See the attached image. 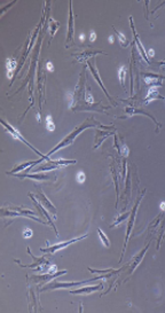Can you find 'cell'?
Wrapping results in <instances>:
<instances>
[{"mask_svg": "<svg viewBox=\"0 0 165 313\" xmlns=\"http://www.w3.org/2000/svg\"><path fill=\"white\" fill-rule=\"evenodd\" d=\"M94 125H100V124H99L98 122L94 121L93 118H88V119H86V121L84 122V123H82V125H79L78 127H76L75 130H74V131H72V132L70 133V134H69V136H65V138H64V139L62 140V141H61V142L59 143L57 146H55V148H53L52 150L49 151V153H48V154H47V155H46V156H47V157H48V159H49V156H51V155H52V154H54L55 151L60 150V149H62V148H65V147H67V146H69V145H71L72 141H74V140H75L76 138H77V136H78L79 133L82 132L84 130H86L87 127L94 126Z\"/></svg>", "mask_w": 165, "mask_h": 313, "instance_id": "obj_1", "label": "cell"}, {"mask_svg": "<svg viewBox=\"0 0 165 313\" xmlns=\"http://www.w3.org/2000/svg\"><path fill=\"white\" fill-rule=\"evenodd\" d=\"M118 271H115V272H111L110 274H102L100 276H95L93 279H90V280H86V281H79V282H54V283H51L48 286L44 287L41 290L45 291V290H52V289H61V288H69V287H72V286H80V284H84V283H88V282H92V281H95V280L98 279H102V278H108V276H111L113 273H117Z\"/></svg>", "mask_w": 165, "mask_h": 313, "instance_id": "obj_2", "label": "cell"}, {"mask_svg": "<svg viewBox=\"0 0 165 313\" xmlns=\"http://www.w3.org/2000/svg\"><path fill=\"white\" fill-rule=\"evenodd\" d=\"M6 209H9V211H6L2 209V216L6 217V216H23V217H29L30 219H33L36 221H39L41 224H46L45 221H42L41 219H39L38 217H34L36 212L31 211V210H28V209H24V208H19V207H4Z\"/></svg>", "mask_w": 165, "mask_h": 313, "instance_id": "obj_3", "label": "cell"}, {"mask_svg": "<svg viewBox=\"0 0 165 313\" xmlns=\"http://www.w3.org/2000/svg\"><path fill=\"white\" fill-rule=\"evenodd\" d=\"M1 124H2V125H4V126H5V127L7 128L8 132L11 133V136H14L15 139L20 140V141H22L23 143H25L26 146H29V148H31V149H32V150H33L37 155H39L40 157H42V159H49L48 157H47V156H45V155H42V154H41V153H40V151H38L37 149H36V148H33V146H31L30 143L28 142V141H26V140L24 139V138H23L22 136H21V133H20L19 131H17V130H15V128L13 127V126H11V125H9V124H7V123H6V122H5V121H2V119H1Z\"/></svg>", "mask_w": 165, "mask_h": 313, "instance_id": "obj_4", "label": "cell"}, {"mask_svg": "<svg viewBox=\"0 0 165 313\" xmlns=\"http://www.w3.org/2000/svg\"><path fill=\"white\" fill-rule=\"evenodd\" d=\"M145 193H146V190H143L142 194L140 195V197L136 200V203H135V205L133 207V209H132V211H131V215H130L131 216V218H130V221H128V225H127V232H126V238H125V243H124V249H123L122 256L124 255V251L126 249V245H127V242H128V236H130V233H131L132 228H133V225H134V219H135V215H136V210H138V207H139L140 202L142 200Z\"/></svg>", "mask_w": 165, "mask_h": 313, "instance_id": "obj_5", "label": "cell"}, {"mask_svg": "<svg viewBox=\"0 0 165 313\" xmlns=\"http://www.w3.org/2000/svg\"><path fill=\"white\" fill-rule=\"evenodd\" d=\"M87 238V234L85 235H82V236H79V238H76V239H72V240H69V241H65V242H60V243H57V244H54L52 247H48V248H46V249H40L41 251H44V253H54L59 251L61 249H65L67 247H69L70 244L72 243H75V242L79 241V240H82V239Z\"/></svg>", "mask_w": 165, "mask_h": 313, "instance_id": "obj_6", "label": "cell"}, {"mask_svg": "<svg viewBox=\"0 0 165 313\" xmlns=\"http://www.w3.org/2000/svg\"><path fill=\"white\" fill-rule=\"evenodd\" d=\"M36 197L38 199L39 203H41V205L45 208V209H47L48 211L52 212L53 215H56V209H55V207H54V205L51 203V201H49L48 199L45 196V194L42 193V190H41L40 188L37 189V194H36Z\"/></svg>", "mask_w": 165, "mask_h": 313, "instance_id": "obj_7", "label": "cell"}, {"mask_svg": "<svg viewBox=\"0 0 165 313\" xmlns=\"http://www.w3.org/2000/svg\"><path fill=\"white\" fill-rule=\"evenodd\" d=\"M67 271H61V272H56V273H54V274H45V275H32V280H33L34 282H39V283H42V284H45L47 283L48 281L51 280L55 279L57 276L62 275V274H65Z\"/></svg>", "mask_w": 165, "mask_h": 313, "instance_id": "obj_8", "label": "cell"}, {"mask_svg": "<svg viewBox=\"0 0 165 313\" xmlns=\"http://www.w3.org/2000/svg\"><path fill=\"white\" fill-rule=\"evenodd\" d=\"M69 7H70V11H69V30H68V38H67V45L69 46L70 42H72V39H74V13H72V2L70 1L69 2Z\"/></svg>", "mask_w": 165, "mask_h": 313, "instance_id": "obj_9", "label": "cell"}, {"mask_svg": "<svg viewBox=\"0 0 165 313\" xmlns=\"http://www.w3.org/2000/svg\"><path fill=\"white\" fill-rule=\"evenodd\" d=\"M29 197H31V200L33 201L34 205H36V207H37V209H38V210H40V211L42 212V213H44V215L46 216V218H47V223H48L49 225H51V226L53 227V230H55V233H56V235H59V233H57V230H56V227H55V225H54V223H53V221H52V219H51V217H49V215H48V213H47V209H45V208L42 207V205H40V204L38 203L37 201H36V197H34L33 195H32V194H31V193H29Z\"/></svg>", "mask_w": 165, "mask_h": 313, "instance_id": "obj_10", "label": "cell"}, {"mask_svg": "<svg viewBox=\"0 0 165 313\" xmlns=\"http://www.w3.org/2000/svg\"><path fill=\"white\" fill-rule=\"evenodd\" d=\"M14 176H15V177H17V178H21V179H25V178H29V179H33V180H39V181H41V180H51V179H52V177H51L49 174H47V173H41V174H36V173H34V174L15 173Z\"/></svg>", "mask_w": 165, "mask_h": 313, "instance_id": "obj_11", "label": "cell"}, {"mask_svg": "<svg viewBox=\"0 0 165 313\" xmlns=\"http://www.w3.org/2000/svg\"><path fill=\"white\" fill-rule=\"evenodd\" d=\"M102 284H96V286H87L84 287V288H80V289H77V290H71L70 294L72 295H79V294H84V295H90L91 293H94V291H98L102 288Z\"/></svg>", "mask_w": 165, "mask_h": 313, "instance_id": "obj_12", "label": "cell"}, {"mask_svg": "<svg viewBox=\"0 0 165 313\" xmlns=\"http://www.w3.org/2000/svg\"><path fill=\"white\" fill-rule=\"evenodd\" d=\"M44 159H38V161H31V162H26V163H23V164H20L19 166H16L14 170H11V172H7V174H15V173H17L19 171L24 170V169H26V171H28L31 166L38 165V164H39L40 162H42Z\"/></svg>", "mask_w": 165, "mask_h": 313, "instance_id": "obj_13", "label": "cell"}, {"mask_svg": "<svg viewBox=\"0 0 165 313\" xmlns=\"http://www.w3.org/2000/svg\"><path fill=\"white\" fill-rule=\"evenodd\" d=\"M130 22H131L132 31H133V34H134L135 42H136V45H138V49H139V51H140V53H141V55H142V57H143V59H145V61H146V62H148V63H150V62H149V60H148V56H147L146 52H145V49H143V46H142V44H141V42H140V40H139V36H138V34H136V31H135L134 24H133V21H132V16H131V17H130Z\"/></svg>", "mask_w": 165, "mask_h": 313, "instance_id": "obj_14", "label": "cell"}, {"mask_svg": "<svg viewBox=\"0 0 165 313\" xmlns=\"http://www.w3.org/2000/svg\"><path fill=\"white\" fill-rule=\"evenodd\" d=\"M100 53H103V52H101V51H85V52H82V54H76L75 57L79 61V62H85V61H87V59H90L91 56H94V55L100 54Z\"/></svg>", "mask_w": 165, "mask_h": 313, "instance_id": "obj_15", "label": "cell"}, {"mask_svg": "<svg viewBox=\"0 0 165 313\" xmlns=\"http://www.w3.org/2000/svg\"><path fill=\"white\" fill-rule=\"evenodd\" d=\"M114 134V132H105V131H101V130H98L96 131V134H95V143H94V149H96V148L100 146L102 143V141L107 138V136H111Z\"/></svg>", "mask_w": 165, "mask_h": 313, "instance_id": "obj_16", "label": "cell"}, {"mask_svg": "<svg viewBox=\"0 0 165 313\" xmlns=\"http://www.w3.org/2000/svg\"><path fill=\"white\" fill-rule=\"evenodd\" d=\"M87 64H88V68L91 69V71H92V74H93V76L95 77V79L98 80V83H99V85L102 87V90H103V92H105V94L108 96V99L110 100V101L113 102V99L110 98L109 96V94H108V91L105 90V87L103 86V84H102V82H101V79H100V76H99V74H98V71H96V69H95V67H94V64H92V62H87Z\"/></svg>", "mask_w": 165, "mask_h": 313, "instance_id": "obj_17", "label": "cell"}, {"mask_svg": "<svg viewBox=\"0 0 165 313\" xmlns=\"http://www.w3.org/2000/svg\"><path fill=\"white\" fill-rule=\"evenodd\" d=\"M28 253L30 255L31 257H32V259L34 260L33 262V264H30V265H26V266H23V267H36V266H41V265H47L48 264V260H46L45 259V257H40V258H36V257L31 253V251H30V248H28Z\"/></svg>", "mask_w": 165, "mask_h": 313, "instance_id": "obj_18", "label": "cell"}, {"mask_svg": "<svg viewBox=\"0 0 165 313\" xmlns=\"http://www.w3.org/2000/svg\"><path fill=\"white\" fill-rule=\"evenodd\" d=\"M17 67V62H16L15 57H9L6 60V69H7V77L11 78L13 74H14V70Z\"/></svg>", "mask_w": 165, "mask_h": 313, "instance_id": "obj_19", "label": "cell"}, {"mask_svg": "<svg viewBox=\"0 0 165 313\" xmlns=\"http://www.w3.org/2000/svg\"><path fill=\"white\" fill-rule=\"evenodd\" d=\"M148 248H149V243H148V245H147L146 248H145V249H143L142 251L140 253L139 256H136V257H135V258H134V259H133V262H132V264H131V270L128 271V274H131L132 272H133V271H134V270H135V268H136V266H138V265L140 264V262L142 260V257L145 256V253H146V251H147V249H148Z\"/></svg>", "mask_w": 165, "mask_h": 313, "instance_id": "obj_20", "label": "cell"}, {"mask_svg": "<svg viewBox=\"0 0 165 313\" xmlns=\"http://www.w3.org/2000/svg\"><path fill=\"white\" fill-rule=\"evenodd\" d=\"M154 99H163L162 95L158 94V91L156 86H153L149 88V91H148V96H147V99L145 100V102L148 103V102L151 101V100H154Z\"/></svg>", "mask_w": 165, "mask_h": 313, "instance_id": "obj_21", "label": "cell"}, {"mask_svg": "<svg viewBox=\"0 0 165 313\" xmlns=\"http://www.w3.org/2000/svg\"><path fill=\"white\" fill-rule=\"evenodd\" d=\"M60 166L59 165H55V164H53V162L51 159H47V163L44 164V165H40L38 166L37 169H36V172L38 171H49V170H54V169H59Z\"/></svg>", "mask_w": 165, "mask_h": 313, "instance_id": "obj_22", "label": "cell"}, {"mask_svg": "<svg viewBox=\"0 0 165 313\" xmlns=\"http://www.w3.org/2000/svg\"><path fill=\"white\" fill-rule=\"evenodd\" d=\"M118 76H119V80L122 86L125 88V77H126V67L125 65H122L119 69H118Z\"/></svg>", "mask_w": 165, "mask_h": 313, "instance_id": "obj_23", "label": "cell"}, {"mask_svg": "<svg viewBox=\"0 0 165 313\" xmlns=\"http://www.w3.org/2000/svg\"><path fill=\"white\" fill-rule=\"evenodd\" d=\"M157 78H165V77H162V76H157L154 75V74H143V79L147 84H151L154 80H156Z\"/></svg>", "mask_w": 165, "mask_h": 313, "instance_id": "obj_24", "label": "cell"}, {"mask_svg": "<svg viewBox=\"0 0 165 313\" xmlns=\"http://www.w3.org/2000/svg\"><path fill=\"white\" fill-rule=\"evenodd\" d=\"M60 25V23L56 22V21H54L53 19L49 20V30H51V37H54V34L55 32L57 31V28Z\"/></svg>", "mask_w": 165, "mask_h": 313, "instance_id": "obj_25", "label": "cell"}, {"mask_svg": "<svg viewBox=\"0 0 165 313\" xmlns=\"http://www.w3.org/2000/svg\"><path fill=\"white\" fill-rule=\"evenodd\" d=\"M114 30H115L116 34H117V36H118V38H119L120 45L123 46V47H127L128 44H130V42H128L127 39H126V38H125V36H124L123 34H120V32H119V31H118V30H116L115 28H114Z\"/></svg>", "mask_w": 165, "mask_h": 313, "instance_id": "obj_26", "label": "cell"}, {"mask_svg": "<svg viewBox=\"0 0 165 313\" xmlns=\"http://www.w3.org/2000/svg\"><path fill=\"white\" fill-rule=\"evenodd\" d=\"M53 164H55V165H59V166H62V165H70V164H75L76 161H70V159H55V161H52Z\"/></svg>", "mask_w": 165, "mask_h": 313, "instance_id": "obj_27", "label": "cell"}, {"mask_svg": "<svg viewBox=\"0 0 165 313\" xmlns=\"http://www.w3.org/2000/svg\"><path fill=\"white\" fill-rule=\"evenodd\" d=\"M46 128H47L48 131H51V132H53V131L55 130V124H54L53 118L51 115H48V116L46 117Z\"/></svg>", "mask_w": 165, "mask_h": 313, "instance_id": "obj_28", "label": "cell"}, {"mask_svg": "<svg viewBox=\"0 0 165 313\" xmlns=\"http://www.w3.org/2000/svg\"><path fill=\"white\" fill-rule=\"evenodd\" d=\"M85 102H87L88 105H93L94 103V99L91 94V91H90V87L87 86L86 87V93H85Z\"/></svg>", "mask_w": 165, "mask_h": 313, "instance_id": "obj_29", "label": "cell"}, {"mask_svg": "<svg viewBox=\"0 0 165 313\" xmlns=\"http://www.w3.org/2000/svg\"><path fill=\"white\" fill-rule=\"evenodd\" d=\"M98 233H99V235H100V239H101V241L103 242V244H105V247H109V245H110V243H109V240H108V238H107V235H105V234L101 230V228H98Z\"/></svg>", "mask_w": 165, "mask_h": 313, "instance_id": "obj_30", "label": "cell"}, {"mask_svg": "<svg viewBox=\"0 0 165 313\" xmlns=\"http://www.w3.org/2000/svg\"><path fill=\"white\" fill-rule=\"evenodd\" d=\"M130 215H131V212H125V213H124V215L119 216V217H118V218L116 219V221H115V223H114L113 225H111V226H110V227H115V226H117V225H118V224H119V223H122V221H123L124 219H126V218H127V217H128V216H130Z\"/></svg>", "mask_w": 165, "mask_h": 313, "instance_id": "obj_31", "label": "cell"}, {"mask_svg": "<svg viewBox=\"0 0 165 313\" xmlns=\"http://www.w3.org/2000/svg\"><path fill=\"white\" fill-rule=\"evenodd\" d=\"M76 180L78 184H84V181L86 180V177H85V173L82 172V171H79L77 176H76Z\"/></svg>", "mask_w": 165, "mask_h": 313, "instance_id": "obj_32", "label": "cell"}, {"mask_svg": "<svg viewBox=\"0 0 165 313\" xmlns=\"http://www.w3.org/2000/svg\"><path fill=\"white\" fill-rule=\"evenodd\" d=\"M88 271L92 272V273H99V274H105V273H111V272H115V270H102V271H99V270H92V268L88 267Z\"/></svg>", "mask_w": 165, "mask_h": 313, "instance_id": "obj_33", "label": "cell"}, {"mask_svg": "<svg viewBox=\"0 0 165 313\" xmlns=\"http://www.w3.org/2000/svg\"><path fill=\"white\" fill-rule=\"evenodd\" d=\"M22 234H23V238L24 239H29L32 236V230H31V228H29V227H24Z\"/></svg>", "mask_w": 165, "mask_h": 313, "instance_id": "obj_34", "label": "cell"}, {"mask_svg": "<svg viewBox=\"0 0 165 313\" xmlns=\"http://www.w3.org/2000/svg\"><path fill=\"white\" fill-rule=\"evenodd\" d=\"M119 154L122 155L123 157H127V156H128V154H130V150H128V148H127V146H126V145H123V147L120 148Z\"/></svg>", "mask_w": 165, "mask_h": 313, "instance_id": "obj_35", "label": "cell"}, {"mask_svg": "<svg viewBox=\"0 0 165 313\" xmlns=\"http://www.w3.org/2000/svg\"><path fill=\"white\" fill-rule=\"evenodd\" d=\"M56 270H57L56 266H55V265H52V266H49V268L46 272H47L48 274H54V273H56Z\"/></svg>", "mask_w": 165, "mask_h": 313, "instance_id": "obj_36", "label": "cell"}, {"mask_svg": "<svg viewBox=\"0 0 165 313\" xmlns=\"http://www.w3.org/2000/svg\"><path fill=\"white\" fill-rule=\"evenodd\" d=\"M46 70H47V71H51V72L54 71V65H53L52 62H47V63H46Z\"/></svg>", "mask_w": 165, "mask_h": 313, "instance_id": "obj_37", "label": "cell"}, {"mask_svg": "<svg viewBox=\"0 0 165 313\" xmlns=\"http://www.w3.org/2000/svg\"><path fill=\"white\" fill-rule=\"evenodd\" d=\"M91 42H94L95 39H96V34H95V32L94 31H91Z\"/></svg>", "mask_w": 165, "mask_h": 313, "instance_id": "obj_38", "label": "cell"}, {"mask_svg": "<svg viewBox=\"0 0 165 313\" xmlns=\"http://www.w3.org/2000/svg\"><path fill=\"white\" fill-rule=\"evenodd\" d=\"M159 208H161L162 211H165V202H161V204H159Z\"/></svg>", "mask_w": 165, "mask_h": 313, "instance_id": "obj_39", "label": "cell"}, {"mask_svg": "<svg viewBox=\"0 0 165 313\" xmlns=\"http://www.w3.org/2000/svg\"><path fill=\"white\" fill-rule=\"evenodd\" d=\"M79 39H80V40H82V42H84V40H85V34H80V36H79Z\"/></svg>", "mask_w": 165, "mask_h": 313, "instance_id": "obj_40", "label": "cell"}, {"mask_svg": "<svg viewBox=\"0 0 165 313\" xmlns=\"http://www.w3.org/2000/svg\"><path fill=\"white\" fill-rule=\"evenodd\" d=\"M148 53H149L150 56H154V51H153V49H149V51H148Z\"/></svg>", "mask_w": 165, "mask_h": 313, "instance_id": "obj_41", "label": "cell"}, {"mask_svg": "<svg viewBox=\"0 0 165 313\" xmlns=\"http://www.w3.org/2000/svg\"><path fill=\"white\" fill-rule=\"evenodd\" d=\"M109 42H114V39H113V37H109Z\"/></svg>", "mask_w": 165, "mask_h": 313, "instance_id": "obj_42", "label": "cell"}]
</instances>
